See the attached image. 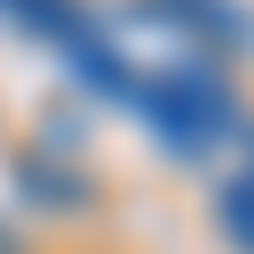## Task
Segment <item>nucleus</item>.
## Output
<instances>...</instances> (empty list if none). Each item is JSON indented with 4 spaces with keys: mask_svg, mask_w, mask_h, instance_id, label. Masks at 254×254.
<instances>
[{
    "mask_svg": "<svg viewBox=\"0 0 254 254\" xmlns=\"http://www.w3.org/2000/svg\"><path fill=\"white\" fill-rule=\"evenodd\" d=\"M220 237H229L237 254H254V161L220 187Z\"/></svg>",
    "mask_w": 254,
    "mask_h": 254,
    "instance_id": "obj_2",
    "label": "nucleus"
},
{
    "mask_svg": "<svg viewBox=\"0 0 254 254\" xmlns=\"http://www.w3.org/2000/svg\"><path fill=\"white\" fill-rule=\"evenodd\" d=\"M144 9V0H136ZM0 17H9L26 43H43L85 93H102L110 110H127L144 127V136L161 144V153H178V161H203V153H220L229 136H237V85L220 76V60L212 51H195L187 34H170L153 9V26H161V51H136V34H127V17L119 9H93V0H0Z\"/></svg>",
    "mask_w": 254,
    "mask_h": 254,
    "instance_id": "obj_1",
    "label": "nucleus"
},
{
    "mask_svg": "<svg viewBox=\"0 0 254 254\" xmlns=\"http://www.w3.org/2000/svg\"><path fill=\"white\" fill-rule=\"evenodd\" d=\"M0 254H17V237H9V229H0Z\"/></svg>",
    "mask_w": 254,
    "mask_h": 254,
    "instance_id": "obj_3",
    "label": "nucleus"
}]
</instances>
